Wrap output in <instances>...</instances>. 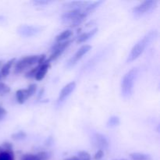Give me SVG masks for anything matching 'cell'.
Listing matches in <instances>:
<instances>
[{"label":"cell","instance_id":"277c9868","mask_svg":"<svg viewBox=\"0 0 160 160\" xmlns=\"http://www.w3.org/2000/svg\"><path fill=\"white\" fill-rule=\"evenodd\" d=\"M158 1L156 0H145L140 4L133 8V15L136 18H140L149 13L157 6Z\"/></svg>","mask_w":160,"mask_h":160},{"label":"cell","instance_id":"ba28073f","mask_svg":"<svg viewBox=\"0 0 160 160\" xmlns=\"http://www.w3.org/2000/svg\"><path fill=\"white\" fill-rule=\"evenodd\" d=\"M71 42L70 41H66L64 42H60V43H56L52 48V54L50 55L49 58L47 61H53L57 59L62 53L64 52L66 49L68 48L69 45H70Z\"/></svg>","mask_w":160,"mask_h":160},{"label":"cell","instance_id":"f1b7e54d","mask_svg":"<svg viewBox=\"0 0 160 160\" xmlns=\"http://www.w3.org/2000/svg\"><path fill=\"white\" fill-rule=\"evenodd\" d=\"M38 156L40 157L41 160H48V154L46 152H41L38 153Z\"/></svg>","mask_w":160,"mask_h":160},{"label":"cell","instance_id":"3957f363","mask_svg":"<svg viewBox=\"0 0 160 160\" xmlns=\"http://www.w3.org/2000/svg\"><path fill=\"white\" fill-rule=\"evenodd\" d=\"M88 16L83 9H72L64 12L61 17V20L68 26L76 27L81 24Z\"/></svg>","mask_w":160,"mask_h":160},{"label":"cell","instance_id":"6da1fadb","mask_svg":"<svg viewBox=\"0 0 160 160\" xmlns=\"http://www.w3.org/2000/svg\"><path fill=\"white\" fill-rule=\"evenodd\" d=\"M158 35V31L156 30H152L147 33L142 39L138 41L133 46L131 52L128 57V62H131L137 59L142 53L145 52L147 47L156 38Z\"/></svg>","mask_w":160,"mask_h":160},{"label":"cell","instance_id":"2e32d148","mask_svg":"<svg viewBox=\"0 0 160 160\" xmlns=\"http://www.w3.org/2000/svg\"><path fill=\"white\" fill-rule=\"evenodd\" d=\"M73 32L70 30H65L60 34H58L56 38V43H60V42H64L72 35Z\"/></svg>","mask_w":160,"mask_h":160},{"label":"cell","instance_id":"83f0119b","mask_svg":"<svg viewBox=\"0 0 160 160\" xmlns=\"http://www.w3.org/2000/svg\"><path fill=\"white\" fill-rule=\"evenodd\" d=\"M7 115V111L5 108H3L2 106H0V121L2 120Z\"/></svg>","mask_w":160,"mask_h":160},{"label":"cell","instance_id":"ffe728a7","mask_svg":"<svg viewBox=\"0 0 160 160\" xmlns=\"http://www.w3.org/2000/svg\"><path fill=\"white\" fill-rule=\"evenodd\" d=\"M11 138L14 141H22L27 138V133L25 131H20L18 132H16L14 134H12L11 135Z\"/></svg>","mask_w":160,"mask_h":160},{"label":"cell","instance_id":"52a82bcc","mask_svg":"<svg viewBox=\"0 0 160 160\" xmlns=\"http://www.w3.org/2000/svg\"><path fill=\"white\" fill-rule=\"evenodd\" d=\"M92 48V46L89 45H84L83 46H81L78 51L76 52L74 55L70 58V59L68 60V62H67V68H71V67H74L77 63H78V61L81 60V59L83 58V56L84 55L87 54L89 51Z\"/></svg>","mask_w":160,"mask_h":160},{"label":"cell","instance_id":"8992f818","mask_svg":"<svg viewBox=\"0 0 160 160\" xmlns=\"http://www.w3.org/2000/svg\"><path fill=\"white\" fill-rule=\"evenodd\" d=\"M42 31V28L33 25H21L17 28V33L21 37L31 38L38 35Z\"/></svg>","mask_w":160,"mask_h":160},{"label":"cell","instance_id":"cb8c5ba5","mask_svg":"<svg viewBox=\"0 0 160 160\" xmlns=\"http://www.w3.org/2000/svg\"><path fill=\"white\" fill-rule=\"evenodd\" d=\"M21 160H41V159L38 154H26L22 157Z\"/></svg>","mask_w":160,"mask_h":160},{"label":"cell","instance_id":"1f68e13d","mask_svg":"<svg viewBox=\"0 0 160 160\" xmlns=\"http://www.w3.org/2000/svg\"><path fill=\"white\" fill-rule=\"evenodd\" d=\"M64 160H80L78 159V157H76V156H73V157H70V158H68V159H66Z\"/></svg>","mask_w":160,"mask_h":160},{"label":"cell","instance_id":"9a60e30c","mask_svg":"<svg viewBox=\"0 0 160 160\" xmlns=\"http://www.w3.org/2000/svg\"><path fill=\"white\" fill-rule=\"evenodd\" d=\"M16 98L19 104H23L28 98H29L26 89H19L16 92Z\"/></svg>","mask_w":160,"mask_h":160},{"label":"cell","instance_id":"7c38bea8","mask_svg":"<svg viewBox=\"0 0 160 160\" xmlns=\"http://www.w3.org/2000/svg\"><path fill=\"white\" fill-rule=\"evenodd\" d=\"M49 67H50V63L49 62H48V61H45V62H44V63H42V65H39L34 78H35L38 81H42V80H43L44 78H45V75H46Z\"/></svg>","mask_w":160,"mask_h":160},{"label":"cell","instance_id":"603a6c76","mask_svg":"<svg viewBox=\"0 0 160 160\" xmlns=\"http://www.w3.org/2000/svg\"><path fill=\"white\" fill-rule=\"evenodd\" d=\"M80 160H91V155L85 151H81L78 153Z\"/></svg>","mask_w":160,"mask_h":160},{"label":"cell","instance_id":"d6986e66","mask_svg":"<svg viewBox=\"0 0 160 160\" xmlns=\"http://www.w3.org/2000/svg\"><path fill=\"white\" fill-rule=\"evenodd\" d=\"M120 123V117H117V116H112V117H110L109 118L106 125H107L108 128H116V127L119 126Z\"/></svg>","mask_w":160,"mask_h":160},{"label":"cell","instance_id":"7a4b0ae2","mask_svg":"<svg viewBox=\"0 0 160 160\" xmlns=\"http://www.w3.org/2000/svg\"><path fill=\"white\" fill-rule=\"evenodd\" d=\"M138 74V70L137 68H134L129 70L122 78L120 88H121L122 96L124 98H129L132 95L134 82L137 79Z\"/></svg>","mask_w":160,"mask_h":160},{"label":"cell","instance_id":"5b68a950","mask_svg":"<svg viewBox=\"0 0 160 160\" xmlns=\"http://www.w3.org/2000/svg\"><path fill=\"white\" fill-rule=\"evenodd\" d=\"M39 57H40V56L34 55V56H25V57L20 59V60L17 61V62H16L15 73H21V72L23 71V70H24L25 69L34 65L35 63H38V62Z\"/></svg>","mask_w":160,"mask_h":160},{"label":"cell","instance_id":"8fae6325","mask_svg":"<svg viewBox=\"0 0 160 160\" xmlns=\"http://www.w3.org/2000/svg\"><path fill=\"white\" fill-rule=\"evenodd\" d=\"M90 1H71L66 2L62 5V8L68 10H72V9H83L84 10Z\"/></svg>","mask_w":160,"mask_h":160},{"label":"cell","instance_id":"d4e9b609","mask_svg":"<svg viewBox=\"0 0 160 160\" xmlns=\"http://www.w3.org/2000/svg\"><path fill=\"white\" fill-rule=\"evenodd\" d=\"M52 2V1H48V0H35L33 1V3L37 6H46L49 3Z\"/></svg>","mask_w":160,"mask_h":160},{"label":"cell","instance_id":"e0dca14e","mask_svg":"<svg viewBox=\"0 0 160 160\" xmlns=\"http://www.w3.org/2000/svg\"><path fill=\"white\" fill-rule=\"evenodd\" d=\"M102 3H103V1L91 2L88 4V6L87 7L84 9V11L88 14V15H89L91 12H93L94 10H95V9H96L97 8H98V6L102 4Z\"/></svg>","mask_w":160,"mask_h":160},{"label":"cell","instance_id":"9c48e42d","mask_svg":"<svg viewBox=\"0 0 160 160\" xmlns=\"http://www.w3.org/2000/svg\"><path fill=\"white\" fill-rule=\"evenodd\" d=\"M75 88H76V83L74 81L70 82L67 85L64 86L62 90H61V92H59V97L57 98V102H56L57 106H62L65 102L66 100L68 98V97L71 95L72 92L75 90Z\"/></svg>","mask_w":160,"mask_h":160},{"label":"cell","instance_id":"44dd1931","mask_svg":"<svg viewBox=\"0 0 160 160\" xmlns=\"http://www.w3.org/2000/svg\"><path fill=\"white\" fill-rule=\"evenodd\" d=\"M10 92V88L6 84L0 82V95H5Z\"/></svg>","mask_w":160,"mask_h":160},{"label":"cell","instance_id":"ac0fdd59","mask_svg":"<svg viewBox=\"0 0 160 160\" xmlns=\"http://www.w3.org/2000/svg\"><path fill=\"white\" fill-rule=\"evenodd\" d=\"M130 157L132 160H151L152 158L149 155L144 154L140 152H134L130 155Z\"/></svg>","mask_w":160,"mask_h":160},{"label":"cell","instance_id":"484cf974","mask_svg":"<svg viewBox=\"0 0 160 160\" xmlns=\"http://www.w3.org/2000/svg\"><path fill=\"white\" fill-rule=\"evenodd\" d=\"M38 68V67H35V68L31 69V70H30L29 72H28V73H26V78H34V77H35L36 73H37Z\"/></svg>","mask_w":160,"mask_h":160},{"label":"cell","instance_id":"5bb4252c","mask_svg":"<svg viewBox=\"0 0 160 160\" xmlns=\"http://www.w3.org/2000/svg\"><path fill=\"white\" fill-rule=\"evenodd\" d=\"M15 62H16V59L15 58H13V59H11L10 60H9L7 62H6V63L3 65V67H2L1 70H0L2 78H6V77L9 74L11 67H12V66L13 65V63Z\"/></svg>","mask_w":160,"mask_h":160},{"label":"cell","instance_id":"7402d4cb","mask_svg":"<svg viewBox=\"0 0 160 160\" xmlns=\"http://www.w3.org/2000/svg\"><path fill=\"white\" fill-rule=\"evenodd\" d=\"M26 90H27V92H28V97H29V98H31V96H33V95L35 94L36 90H37V84H30Z\"/></svg>","mask_w":160,"mask_h":160},{"label":"cell","instance_id":"f546056e","mask_svg":"<svg viewBox=\"0 0 160 160\" xmlns=\"http://www.w3.org/2000/svg\"><path fill=\"white\" fill-rule=\"evenodd\" d=\"M3 147H4L5 150H6V151H12V145L9 142H5V143H3Z\"/></svg>","mask_w":160,"mask_h":160},{"label":"cell","instance_id":"4316f807","mask_svg":"<svg viewBox=\"0 0 160 160\" xmlns=\"http://www.w3.org/2000/svg\"><path fill=\"white\" fill-rule=\"evenodd\" d=\"M103 156H104V151H102V150H98L96 152V153L95 154V156H94V159L95 160H100L102 159Z\"/></svg>","mask_w":160,"mask_h":160},{"label":"cell","instance_id":"30bf717a","mask_svg":"<svg viewBox=\"0 0 160 160\" xmlns=\"http://www.w3.org/2000/svg\"><path fill=\"white\" fill-rule=\"evenodd\" d=\"M92 140L94 146L98 148V150L104 151V150L107 149L109 148V143L107 138L103 135V134H100V133H95L92 135Z\"/></svg>","mask_w":160,"mask_h":160},{"label":"cell","instance_id":"836d02e7","mask_svg":"<svg viewBox=\"0 0 160 160\" xmlns=\"http://www.w3.org/2000/svg\"><path fill=\"white\" fill-rule=\"evenodd\" d=\"M1 78H2V76H1V73H0V80H1Z\"/></svg>","mask_w":160,"mask_h":160},{"label":"cell","instance_id":"e575fe53","mask_svg":"<svg viewBox=\"0 0 160 160\" xmlns=\"http://www.w3.org/2000/svg\"><path fill=\"white\" fill-rule=\"evenodd\" d=\"M120 160H127V159H120Z\"/></svg>","mask_w":160,"mask_h":160},{"label":"cell","instance_id":"d6a6232c","mask_svg":"<svg viewBox=\"0 0 160 160\" xmlns=\"http://www.w3.org/2000/svg\"><path fill=\"white\" fill-rule=\"evenodd\" d=\"M3 150H2V148H1V147H0V152H2Z\"/></svg>","mask_w":160,"mask_h":160},{"label":"cell","instance_id":"4fadbf2b","mask_svg":"<svg viewBox=\"0 0 160 160\" xmlns=\"http://www.w3.org/2000/svg\"><path fill=\"white\" fill-rule=\"evenodd\" d=\"M97 31H98V28H94V29H92V31H88V32H85V33H83L82 34H81V35L78 37V40H77V42H78V43H83V42H87V41H88L89 39L92 38L96 34Z\"/></svg>","mask_w":160,"mask_h":160},{"label":"cell","instance_id":"4dcf8cb0","mask_svg":"<svg viewBox=\"0 0 160 160\" xmlns=\"http://www.w3.org/2000/svg\"><path fill=\"white\" fill-rule=\"evenodd\" d=\"M52 144H53V139L52 137L48 138L46 140V142H45V145H46V146H51Z\"/></svg>","mask_w":160,"mask_h":160}]
</instances>
